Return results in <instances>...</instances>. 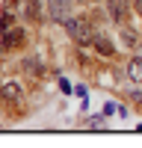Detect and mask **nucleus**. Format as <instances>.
I'll return each mask as SVG.
<instances>
[{
    "label": "nucleus",
    "instance_id": "1",
    "mask_svg": "<svg viewBox=\"0 0 142 148\" xmlns=\"http://www.w3.org/2000/svg\"><path fill=\"white\" fill-rule=\"evenodd\" d=\"M65 30H68L71 39L80 42V45H89V42L95 39V33H92V27H89V21H83V18H68V21H65Z\"/></svg>",
    "mask_w": 142,
    "mask_h": 148
},
{
    "label": "nucleus",
    "instance_id": "2",
    "mask_svg": "<svg viewBox=\"0 0 142 148\" xmlns=\"http://www.w3.org/2000/svg\"><path fill=\"white\" fill-rule=\"evenodd\" d=\"M47 15L56 24H65L71 18V0H47Z\"/></svg>",
    "mask_w": 142,
    "mask_h": 148
},
{
    "label": "nucleus",
    "instance_id": "3",
    "mask_svg": "<svg viewBox=\"0 0 142 148\" xmlns=\"http://www.w3.org/2000/svg\"><path fill=\"white\" fill-rule=\"evenodd\" d=\"M21 42H24V30L21 27H9L3 33V47H18Z\"/></svg>",
    "mask_w": 142,
    "mask_h": 148
},
{
    "label": "nucleus",
    "instance_id": "4",
    "mask_svg": "<svg viewBox=\"0 0 142 148\" xmlns=\"http://www.w3.org/2000/svg\"><path fill=\"white\" fill-rule=\"evenodd\" d=\"M127 77L133 83H142V56H133L127 62Z\"/></svg>",
    "mask_w": 142,
    "mask_h": 148
},
{
    "label": "nucleus",
    "instance_id": "5",
    "mask_svg": "<svg viewBox=\"0 0 142 148\" xmlns=\"http://www.w3.org/2000/svg\"><path fill=\"white\" fill-rule=\"evenodd\" d=\"M92 45L98 47V51H101L104 56H113V42L106 39V36H101V33H95V39H92Z\"/></svg>",
    "mask_w": 142,
    "mask_h": 148
},
{
    "label": "nucleus",
    "instance_id": "6",
    "mask_svg": "<svg viewBox=\"0 0 142 148\" xmlns=\"http://www.w3.org/2000/svg\"><path fill=\"white\" fill-rule=\"evenodd\" d=\"M106 3H110V18H113V21H122V18H124V12H127V3H124V0H106Z\"/></svg>",
    "mask_w": 142,
    "mask_h": 148
},
{
    "label": "nucleus",
    "instance_id": "7",
    "mask_svg": "<svg viewBox=\"0 0 142 148\" xmlns=\"http://www.w3.org/2000/svg\"><path fill=\"white\" fill-rule=\"evenodd\" d=\"M3 98L18 101V98H21V86H18V83H3Z\"/></svg>",
    "mask_w": 142,
    "mask_h": 148
},
{
    "label": "nucleus",
    "instance_id": "8",
    "mask_svg": "<svg viewBox=\"0 0 142 148\" xmlns=\"http://www.w3.org/2000/svg\"><path fill=\"white\" fill-rule=\"evenodd\" d=\"M24 68H27V74H42V59H27Z\"/></svg>",
    "mask_w": 142,
    "mask_h": 148
},
{
    "label": "nucleus",
    "instance_id": "9",
    "mask_svg": "<svg viewBox=\"0 0 142 148\" xmlns=\"http://www.w3.org/2000/svg\"><path fill=\"white\" fill-rule=\"evenodd\" d=\"M86 127H89V130H104V119H101V116H89V119H86Z\"/></svg>",
    "mask_w": 142,
    "mask_h": 148
},
{
    "label": "nucleus",
    "instance_id": "10",
    "mask_svg": "<svg viewBox=\"0 0 142 148\" xmlns=\"http://www.w3.org/2000/svg\"><path fill=\"white\" fill-rule=\"evenodd\" d=\"M9 27H12V12L6 9V12H3V18H0V36H3Z\"/></svg>",
    "mask_w": 142,
    "mask_h": 148
},
{
    "label": "nucleus",
    "instance_id": "11",
    "mask_svg": "<svg viewBox=\"0 0 142 148\" xmlns=\"http://www.w3.org/2000/svg\"><path fill=\"white\" fill-rule=\"evenodd\" d=\"M122 39H124V45H136V36L130 30H122Z\"/></svg>",
    "mask_w": 142,
    "mask_h": 148
},
{
    "label": "nucleus",
    "instance_id": "12",
    "mask_svg": "<svg viewBox=\"0 0 142 148\" xmlns=\"http://www.w3.org/2000/svg\"><path fill=\"white\" fill-rule=\"evenodd\" d=\"M113 113H118V107H115V101H106V107H104V116H113Z\"/></svg>",
    "mask_w": 142,
    "mask_h": 148
},
{
    "label": "nucleus",
    "instance_id": "13",
    "mask_svg": "<svg viewBox=\"0 0 142 148\" xmlns=\"http://www.w3.org/2000/svg\"><path fill=\"white\" fill-rule=\"evenodd\" d=\"M59 89H62L65 95H71V92H74V89H71V83H68V80H59Z\"/></svg>",
    "mask_w": 142,
    "mask_h": 148
},
{
    "label": "nucleus",
    "instance_id": "14",
    "mask_svg": "<svg viewBox=\"0 0 142 148\" xmlns=\"http://www.w3.org/2000/svg\"><path fill=\"white\" fill-rule=\"evenodd\" d=\"M74 95H80V98H89V92H86V86H77V89H74Z\"/></svg>",
    "mask_w": 142,
    "mask_h": 148
},
{
    "label": "nucleus",
    "instance_id": "15",
    "mask_svg": "<svg viewBox=\"0 0 142 148\" xmlns=\"http://www.w3.org/2000/svg\"><path fill=\"white\" fill-rule=\"evenodd\" d=\"M133 6H136V12L142 15V0H133Z\"/></svg>",
    "mask_w": 142,
    "mask_h": 148
},
{
    "label": "nucleus",
    "instance_id": "16",
    "mask_svg": "<svg viewBox=\"0 0 142 148\" xmlns=\"http://www.w3.org/2000/svg\"><path fill=\"white\" fill-rule=\"evenodd\" d=\"M136 130H139V133H142V121H139V125H136Z\"/></svg>",
    "mask_w": 142,
    "mask_h": 148
},
{
    "label": "nucleus",
    "instance_id": "17",
    "mask_svg": "<svg viewBox=\"0 0 142 148\" xmlns=\"http://www.w3.org/2000/svg\"><path fill=\"white\" fill-rule=\"evenodd\" d=\"M86 3H98V0H86Z\"/></svg>",
    "mask_w": 142,
    "mask_h": 148
},
{
    "label": "nucleus",
    "instance_id": "18",
    "mask_svg": "<svg viewBox=\"0 0 142 148\" xmlns=\"http://www.w3.org/2000/svg\"><path fill=\"white\" fill-rule=\"evenodd\" d=\"M0 98H3V89H0Z\"/></svg>",
    "mask_w": 142,
    "mask_h": 148
},
{
    "label": "nucleus",
    "instance_id": "19",
    "mask_svg": "<svg viewBox=\"0 0 142 148\" xmlns=\"http://www.w3.org/2000/svg\"><path fill=\"white\" fill-rule=\"evenodd\" d=\"M36 3H39V0H36Z\"/></svg>",
    "mask_w": 142,
    "mask_h": 148
}]
</instances>
